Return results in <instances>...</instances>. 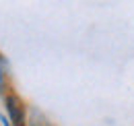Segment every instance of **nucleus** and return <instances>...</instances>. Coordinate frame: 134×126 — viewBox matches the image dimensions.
I'll return each mask as SVG.
<instances>
[{"instance_id": "obj_2", "label": "nucleus", "mask_w": 134, "mask_h": 126, "mask_svg": "<svg viewBox=\"0 0 134 126\" xmlns=\"http://www.w3.org/2000/svg\"><path fill=\"white\" fill-rule=\"evenodd\" d=\"M2 122H4V126H8V124H6V118H2Z\"/></svg>"}, {"instance_id": "obj_1", "label": "nucleus", "mask_w": 134, "mask_h": 126, "mask_svg": "<svg viewBox=\"0 0 134 126\" xmlns=\"http://www.w3.org/2000/svg\"><path fill=\"white\" fill-rule=\"evenodd\" d=\"M6 110L10 116V122L15 126H25V110H23V103L19 101V97L15 95L6 97Z\"/></svg>"}, {"instance_id": "obj_3", "label": "nucleus", "mask_w": 134, "mask_h": 126, "mask_svg": "<svg viewBox=\"0 0 134 126\" xmlns=\"http://www.w3.org/2000/svg\"><path fill=\"white\" fill-rule=\"evenodd\" d=\"M0 87H2V85H0Z\"/></svg>"}]
</instances>
